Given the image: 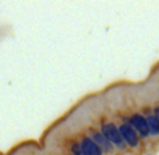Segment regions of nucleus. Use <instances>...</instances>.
<instances>
[{
	"label": "nucleus",
	"instance_id": "f03ea898",
	"mask_svg": "<svg viewBox=\"0 0 159 155\" xmlns=\"http://www.w3.org/2000/svg\"><path fill=\"white\" fill-rule=\"evenodd\" d=\"M118 130H120V134H121V137H123L124 143H127L131 147L138 145V135H137L135 130L129 124H121Z\"/></svg>",
	"mask_w": 159,
	"mask_h": 155
},
{
	"label": "nucleus",
	"instance_id": "f257e3e1",
	"mask_svg": "<svg viewBox=\"0 0 159 155\" xmlns=\"http://www.w3.org/2000/svg\"><path fill=\"white\" fill-rule=\"evenodd\" d=\"M102 134L107 138V141L110 144H114V145L120 147V148H124V145H125V143H124L123 137H121V134H120V130H118L114 124H111V123L103 125Z\"/></svg>",
	"mask_w": 159,
	"mask_h": 155
},
{
	"label": "nucleus",
	"instance_id": "7ed1b4c3",
	"mask_svg": "<svg viewBox=\"0 0 159 155\" xmlns=\"http://www.w3.org/2000/svg\"><path fill=\"white\" fill-rule=\"evenodd\" d=\"M129 121H131V124L129 125H131L132 128H135V130L141 134V137H147V135L149 134V131H148L147 119H144L141 114H134Z\"/></svg>",
	"mask_w": 159,
	"mask_h": 155
},
{
	"label": "nucleus",
	"instance_id": "423d86ee",
	"mask_svg": "<svg viewBox=\"0 0 159 155\" xmlns=\"http://www.w3.org/2000/svg\"><path fill=\"white\" fill-rule=\"evenodd\" d=\"M147 124H148V131L151 134H159V119L156 116H151L147 119Z\"/></svg>",
	"mask_w": 159,
	"mask_h": 155
},
{
	"label": "nucleus",
	"instance_id": "20e7f679",
	"mask_svg": "<svg viewBox=\"0 0 159 155\" xmlns=\"http://www.w3.org/2000/svg\"><path fill=\"white\" fill-rule=\"evenodd\" d=\"M79 145H80L84 155H102V149L92 138H83Z\"/></svg>",
	"mask_w": 159,
	"mask_h": 155
},
{
	"label": "nucleus",
	"instance_id": "39448f33",
	"mask_svg": "<svg viewBox=\"0 0 159 155\" xmlns=\"http://www.w3.org/2000/svg\"><path fill=\"white\" fill-rule=\"evenodd\" d=\"M92 138H93V141L97 144V145H99L100 149H104V151H110V149H111V144L108 143L107 138H106L102 133H93Z\"/></svg>",
	"mask_w": 159,
	"mask_h": 155
},
{
	"label": "nucleus",
	"instance_id": "6e6552de",
	"mask_svg": "<svg viewBox=\"0 0 159 155\" xmlns=\"http://www.w3.org/2000/svg\"><path fill=\"white\" fill-rule=\"evenodd\" d=\"M156 114H158V116H159V109H156Z\"/></svg>",
	"mask_w": 159,
	"mask_h": 155
},
{
	"label": "nucleus",
	"instance_id": "0eeeda50",
	"mask_svg": "<svg viewBox=\"0 0 159 155\" xmlns=\"http://www.w3.org/2000/svg\"><path fill=\"white\" fill-rule=\"evenodd\" d=\"M72 151L75 152L76 155H84V154H83V151H82V148H80V145H79V144H75V145L72 147Z\"/></svg>",
	"mask_w": 159,
	"mask_h": 155
}]
</instances>
